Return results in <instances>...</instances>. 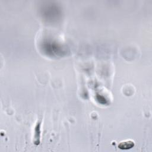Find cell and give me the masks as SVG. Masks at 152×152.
<instances>
[{
  "mask_svg": "<svg viewBox=\"0 0 152 152\" xmlns=\"http://www.w3.org/2000/svg\"><path fill=\"white\" fill-rule=\"evenodd\" d=\"M134 145V143L133 141H128L121 142L118 145V147L122 150H128L133 147Z\"/></svg>",
  "mask_w": 152,
  "mask_h": 152,
  "instance_id": "obj_1",
  "label": "cell"
}]
</instances>
